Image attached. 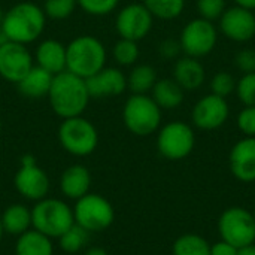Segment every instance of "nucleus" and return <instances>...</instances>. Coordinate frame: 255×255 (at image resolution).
<instances>
[{
	"label": "nucleus",
	"instance_id": "24",
	"mask_svg": "<svg viewBox=\"0 0 255 255\" xmlns=\"http://www.w3.org/2000/svg\"><path fill=\"white\" fill-rule=\"evenodd\" d=\"M15 255H54V248L48 236L33 229L18 236Z\"/></svg>",
	"mask_w": 255,
	"mask_h": 255
},
{
	"label": "nucleus",
	"instance_id": "15",
	"mask_svg": "<svg viewBox=\"0 0 255 255\" xmlns=\"http://www.w3.org/2000/svg\"><path fill=\"white\" fill-rule=\"evenodd\" d=\"M220 30L232 42L245 43L255 37V13L241 6H232L220 16Z\"/></svg>",
	"mask_w": 255,
	"mask_h": 255
},
{
	"label": "nucleus",
	"instance_id": "17",
	"mask_svg": "<svg viewBox=\"0 0 255 255\" xmlns=\"http://www.w3.org/2000/svg\"><path fill=\"white\" fill-rule=\"evenodd\" d=\"M230 170L242 182L255 181V137H244L230 151Z\"/></svg>",
	"mask_w": 255,
	"mask_h": 255
},
{
	"label": "nucleus",
	"instance_id": "22",
	"mask_svg": "<svg viewBox=\"0 0 255 255\" xmlns=\"http://www.w3.org/2000/svg\"><path fill=\"white\" fill-rule=\"evenodd\" d=\"M151 94L154 102L161 108V111L176 109L182 105L185 99V90L173 78L157 79L155 85L151 90Z\"/></svg>",
	"mask_w": 255,
	"mask_h": 255
},
{
	"label": "nucleus",
	"instance_id": "7",
	"mask_svg": "<svg viewBox=\"0 0 255 255\" xmlns=\"http://www.w3.org/2000/svg\"><path fill=\"white\" fill-rule=\"evenodd\" d=\"M75 224L88 233H99L111 227L115 218L112 205L100 194H85L76 200L73 208Z\"/></svg>",
	"mask_w": 255,
	"mask_h": 255
},
{
	"label": "nucleus",
	"instance_id": "26",
	"mask_svg": "<svg viewBox=\"0 0 255 255\" xmlns=\"http://www.w3.org/2000/svg\"><path fill=\"white\" fill-rule=\"evenodd\" d=\"M143 4L154 18L166 21L181 16L185 9V0H143Z\"/></svg>",
	"mask_w": 255,
	"mask_h": 255
},
{
	"label": "nucleus",
	"instance_id": "28",
	"mask_svg": "<svg viewBox=\"0 0 255 255\" xmlns=\"http://www.w3.org/2000/svg\"><path fill=\"white\" fill-rule=\"evenodd\" d=\"M58 239H60V247L63 251H66L69 254H75V253H79L88 244L90 233L85 229H82L81 226L73 224Z\"/></svg>",
	"mask_w": 255,
	"mask_h": 255
},
{
	"label": "nucleus",
	"instance_id": "35",
	"mask_svg": "<svg viewBox=\"0 0 255 255\" xmlns=\"http://www.w3.org/2000/svg\"><path fill=\"white\" fill-rule=\"evenodd\" d=\"M238 127L247 137H255V106H245L239 112Z\"/></svg>",
	"mask_w": 255,
	"mask_h": 255
},
{
	"label": "nucleus",
	"instance_id": "37",
	"mask_svg": "<svg viewBox=\"0 0 255 255\" xmlns=\"http://www.w3.org/2000/svg\"><path fill=\"white\" fill-rule=\"evenodd\" d=\"M182 52L179 39H166L158 45V54L164 58V60H173L178 58L179 54Z\"/></svg>",
	"mask_w": 255,
	"mask_h": 255
},
{
	"label": "nucleus",
	"instance_id": "11",
	"mask_svg": "<svg viewBox=\"0 0 255 255\" xmlns=\"http://www.w3.org/2000/svg\"><path fill=\"white\" fill-rule=\"evenodd\" d=\"M15 188L22 197L34 202L45 199L49 191L48 175L36 164V158L31 154L21 157V166L15 175Z\"/></svg>",
	"mask_w": 255,
	"mask_h": 255
},
{
	"label": "nucleus",
	"instance_id": "6",
	"mask_svg": "<svg viewBox=\"0 0 255 255\" xmlns=\"http://www.w3.org/2000/svg\"><path fill=\"white\" fill-rule=\"evenodd\" d=\"M58 140L69 154L87 157L97 148L99 133L94 124L81 115L63 120L58 127Z\"/></svg>",
	"mask_w": 255,
	"mask_h": 255
},
{
	"label": "nucleus",
	"instance_id": "10",
	"mask_svg": "<svg viewBox=\"0 0 255 255\" xmlns=\"http://www.w3.org/2000/svg\"><path fill=\"white\" fill-rule=\"evenodd\" d=\"M196 145V134L191 126L173 121L163 126L157 136V149L167 160H182L191 154Z\"/></svg>",
	"mask_w": 255,
	"mask_h": 255
},
{
	"label": "nucleus",
	"instance_id": "30",
	"mask_svg": "<svg viewBox=\"0 0 255 255\" xmlns=\"http://www.w3.org/2000/svg\"><path fill=\"white\" fill-rule=\"evenodd\" d=\"M76 6H78L76 0H45L42 9L46 18L66 19L75 12Z\"/></svg>",
	"mask_w": 255,
	"mask_h": 255
},
{
	"label": "nucleus",
	"instance_id": "1",
	"mask_svg": "<svg viewBox=\"0 0 255 255\" xmlns=\"http://www.w3.org/2000/svg\"><path fill=\"white\" fill-rule=\"evenodd\" d=\"M48 99L52 111L63 120L81 117L91 100L85 79L69 70L54 75Z\"/></svg>",
	"mask_w": 255,
	"mask_h": 255
},
{
	"label": "nucleus",
	"instance_id": "14",
	"mask_svg": "<svg viewBox=\"0 0 255 255\" xmlns=\"http://www.w3.org/2000/svg\"><path fill=\"white\" fill-rule=\"evenodd\" d=\"M33 66V57L25 45L7 40L0 46V76L4 81L18 84Z\"/></svg>",
	"mask_w": 255,
	"mask_h": 255
},
{
	"label": "nucleus",
	"instance_id": "9",
	"mask_svg": "<svg viewBox=\"0 0 255 255\" xmlns=\"http://www.w3.org/2000/svg\"><path fill=\"white\" fill-rule=\"evenodd\" d=\"M218 42V30L212 21L205 18H194L185 24L181 31L179 43L187 57L202 58L209 55Z\"/></svg>",
	"mask_w": 255,
	"mask_h": 255
},
{
	"label": "nucleus",
	"instance_id": "4",
	"mask_svg": "<svg viewBox=\"0 0 255 255\" xmlns=\"http://www.w3.org/2000/svg\"><path fill=\"white\" fill-rule=\"evenodd\" d=\"M161 108L148 94L130 96L123 108V121L136 136H149L160 128Z\"/></svg>",
	"mask_w": 255,
	"mask_h": 255
},
{
	"label": "nucleus",
	"instance_id": "18",
	"mask_svg": "<svg viewBox=\"0 0 255 255\" xmlns=\"http://www.w3.org/2000/svg\"><path fill=\"white\" fill-rule=\"evenodd\" d=\"M172 73H173V79L185 91L199 90L205 84V79H206L205 67L199 61V58H193L187 55L176 60Z\"/></svg>",
	"mask_w": 255,
	"mask_h": 255
},
{
	"label": "nucleus",
	"instance_id": "39",
	"mask_svg": "<svg viewBox=\"0 0 255 255\" xmlns=\"http://www.w3.org/2000/svg\"><path fill=\"white\" fill-rule=\"evenodd\" d=\"M236 1V6H241L244 9H248V10H255V0H235Z\"/></svg>",
	"mask_w": 255,
	"mask_h": 255
},
{
	"label": "nucleus",
	"instance_id": "16",
	"mask_svg": "<svg viewBox=\"0 0 255 255\" xmlns=\"http://www.w3.org/2000/svg\"><path fill=\"white\" fill-rule=\"evenodd\" d=\"M85 82L91 99H111L127 90V76L117 67H103Z\"/></svg>",
	"mask_w": 255,
	"mask_h": 255
},
{
	"label": "nucleus",
	"instance_id": "33",
	"mask_svg": "<svg viewBox=\"0 0 255 255\" xmlns=\"http://www.w3.org/2000/svg\"><path fill=\"white\" fill-rule=\"evenodd\" d=\"M236 94L244 106H255V72L242 75L236 82Z\"/></svg>",
	"mask_w": 255,
	"mask_h": 255
},
{
	"label": "nucleus",
	"instance_id": "20",
	"mask_svg": "<svg viewBox=\"0 0 255 255\" xmlns=\"http://www.w3.org/2000/svg\"><path fill=\"white\" fill-rule=\"evenodd\" d=\"M90 187H91V175L88 169L81 164H73L67 167L61 175L60 179L61 193L72 200H78L85 194H88Z\"/></svg>",
	"mask_w": 255,
	"mask_h": 255
},
{
	"label": "nucleus",
	"instance_id": "5",
	"mask_svg": "<svg viewBox=\"0 0 255 255\" xmlns=\"http://www.w3.org/2000/svg\"><path fill=\"white\" fill-rule=\"evenodd\" d=\"M73 224V209L63 200L45 197L31 209V226L49 239L60 238Z\"/></svg>",
	"mask_w": 255,
	"mask_h": 255
},
{
	"label": "nucleus",
	"instance_id": "44",
	"mask_svg": "<svg viewBox=\"0 0 255 255\" xmlns=\"http://www.w3.org/2000/svg\"><path fill=\"white\" fill-rule=\"evenodd\" d=\"M253 215H254V218H255V211H254V214H253Z\"/></svg>",
	"mask_w": 255,
	"mask_h": 255
},
{
	"label": "nucleus",
	"instance_id": "3",
	"mask_svg": "<svg viewBox=\"0 0 255 255\" xmlns=\"http://www.w3.org/2000/svg\"><path fill=\"white\" fill-rule=\"evenodd\" d=\"M66 70L87 79L106 67V48L91 34H81L66 45Z\"/></svg>",
	"mask_w": 255,
	"mask_h": 255
},
{
	"label": "nucleus",
	"instance_id": "34",
	"mask_svg": "<svg viewBox=\"0 0 255 255\" xmlns=\"http://www.w3.org/2000/svg\"><path fill=\"white\" fill-rule=\"evenodd\" d=\"M196 6H197L200 18H205L212 22L215 19H220V16L227 9L226 0H197Z\"/></svg>",
	"mask_w": 255,
	"mask_h": 255
},
{
	"label": "nucleus",
	"instance_id": "32",
	"mask_svg": "<svg viewBox=\"0 0 255 255\" xmlns=\"http://www.w3.org/2000/svg\"><path fill=\"white\" fill-rule=\"evenodd\" d=\"M78 6L88 15L93 16H105L114 12L120 3V0H76Z\"/></svg>",
	"mask_w": 255,
	"mask_h": 255
},
{
	"label": "nucleus",
	"instance_id": "19",
	"mask_svg": "<svg viewBox=\"0 0 255 255\" xmlns=\"http://www.w3.org/2000/svg\"><path fill=\"white\" fill-rule=\"evenodd\" d=\"M66 45L55 39H46L39 43L36 49V66L51 75H58L66 70Z\"/></svg>",
	"mask_w": 255,
	"mask_h": 255
},
{
	"label": "nucleus",
	"instance_id": "25",
	"mask_svg": "<svg viewBox=\"0 0 255 255\" xmlns=\"http://www.w3.org/2000/svg\"><path fill=\"white\" fill-rule=\"evenodd\" d=\"M157 82V72L149 64H137L127 76V88L133 94H148Z\"/></svg>",
	"mask_w": 255,
	"mask_h": 255
},
{
	"label": "nucleus",
	"instance_id": "8",
	"mask_svg": "<svg viewBox=\"0 0 255 255\" xmlns=\"http://www.w3.org/2000/svg\"><path fill=\"white\" fill-rule=\"evenodd\" d=\"M218 232L221 241L233 245L235 248L239 250L248 247L255 242L254 215L239 206L229 208L220 217Z\"/></svg>",
	"mask_w": 255,
	"mask_h": 255
},
{
	"label": "nucleus",
	"instance_id": "31",
	"mask_svg": "<svg viewBox=\"0 0 255 255\" xmlns=\"http://www.w3.org/2000/svg\"><path fill=\"white\" fill-rule=\"evenodd\" d=\"M236 79L229 72H217L211 79V91L215 96H220L223 99H227L236 91Z\"/></svg>",
	"mask_w": 255,
	"mask_h": 255
},
{
	"label": "nucleus",
	"instance_id": "41",
	"mask_svg": "<svg viewBox=\"0 0 255 255\" xmlns=\"http://www.w3.org/2000/svg\"><path fill=\"white\" fill-rule=\"evenodd\" d=\"M84 255H108V253L103 248H96L94 247V248H90Z\"/></svg>",
	"mask_w": 255,
	"mask_h": 255
},
{
	"label": "nucleus",
	"instance_id": "13",
	"mask_svg": "<svg viewBox=\"0 0 255 255\" xmlns=\"http://www.w3.org/2000/svg\"><path fill=\"white\" fill-rule=\"evenodd\" d=\"M230 117L227 99L215 94L202 97L191 111V121L199 130L212 131L223 127Z\"/></svg>",
	"mask_w": 255,
	"mask_h": 255
},
{
	"label": "nucleus",
	"instance_id": "2",
	"mask_svg": "<svg viewBox=\"0 0 255 255\" xmlns=\"http://www.w3.org/2000/svg\"><path fill=\"white\" fill-rule=\"evenodd\" d=\"M46 25L43 9L31 1H21L3 12V33L9 42L28 45L40 37Z\"/></svg>",
	"mask_w": 255,
	"mask_h": 255
},
{
	"label": "nucleus",
	"instance_id": "27",
	"mask_svg": "<svg viewBox=\"0 0 255 255\" xmlns=\"http://www.w3.org/2000/svg\"><path fill=\"white\" fill-rule=\"evenodd\" d=\"M173 255H211V245L197 235H184L176 239Z\"/></svg>",
	"mask_w": 255,
	"mask_h": 255
},
{
	"label": "nucleus",
	"instance_id": "12",
	"mask_svg": "<svg viewBox=\"0 0 255 255\" xmlns=\"http://www.w3.org/2000/svg\"><path fill=\"white\" fill-rule=\"evenodd\" d=\"M154 25V16L143 3H131L124 6L115 19V28L120 37L139 42L145 39Z\"/></svg>",
	"mask_w": 255,
	"mask_h": 255
},
{
	"label": "nucleus",
	"instance_id": "40",
	"mask_svg": "<svg viewBox=\"0 0 255 255\" xmlns=\"http://www.w3.org/2000/svg\"><path fill=\"white\" fill-rule=\"evenodd\" d=\"M238 255H255V244H251V245L244 247V248H239Z\"/></svg>",
	"mask_w": 255,
	"mask_h": 255
},
{
	"label": "nucleus",
	"instance_id": "38",
	"mask_svg": "<svg viewBox=\"0 0 255 255\" xmlns=\"http://www.w3.org/2000/svg\"><path fill=\"white\" fill-rule=\"evenodd\" d=\"M211 255H238V248L221 241L211 247Z\"/></svg>",
	"mask_w": 255,
	"mask_h": 255
},
{
	"label": "nucleus",
	"instance_id": "43",
	"mask_svg": "<svg viewBox=\"0 0 255 255\" xmlns=\"http://www.w3.org/2000/svg\"><path fill=\"white\" fill-rule=\"evenodd\" d=\"M0 131H1V120H0Z\"/></svg>",
	"mask_w": 255,
	"mask_h": 255
},
{
	"label": "nucleus",
	"instance_id": "36",
	"mask_svg": "<svg viewBox=\"0 0 255 255\" xmlns=\"http://www.w3.org/2000/svg\"><path fill=\"white\" fill-rule=\"evenodd\" d=\"M235 64L239 72L245 73H254L255 72V49L245 48L241 49L235 55Z\"/></svg>",
	"mask_w": 255,
	"mask_h": 255
},
{
	"label": "nucleus",
	"instance_id": "42",
	"mask_svg": "<svg viewBox=\"0 0 255 255\" xmlns=\"http://www.w3.org/2000/svg\"><path fill=\"white\" fill-rule=\"evenodd\" d=\"M3 235H4V232H3V226H1V220H0V242L3 239Z\"/></svg>",
	"mask_w": 255,
	"mask_h": 255
},
{
	"label": "nucleus",
	"instance_id": "29",
	"mask_svg": "<svg viewBox=\"0 0 255 255\" xmlns=\"http://www.w3.org/2000/svg\"><path fill=\"white\" fill-rule=\"evenodd\" d=\"M112 55H114V60L120 66H126V67L133 66V64H136V61L139 60V55H140L139 45L134 40L120 37V40L114 45Z\"/></svg>",
	"mask_w": 255,
	"mask_h": 255
},
{
	"label": "nucleus",
	"instance_id": "23",
	"mask_svg": "<svg viewBox=\"0 0 255 255\" xmlns=\"http://www.w3.org/2000/svg\"><path fill=\"white\" fill-rule=\"evenodd\" d=\"M0 220L4 233L12 236H21L31 226V211H28L24 205L15 203L4 209Z\"/></svg>",
	"mask_w": 255,
	"mask_h": 255
},
{
	"label": "nucleus",
	"instance_id": "21",
	"mask_svg": "<svg viewBox=\"0 0 255 255\" xmlns=\"http://www.w3.org/2000/svg\"><path fill=\"white\" fill-rule=\"evenodd\" d=\"M52 78L54 75H51L49 72L43 70L39 66H33L30 72L16 84V87L21 96L27 99H33V100L43 99V97H48Z\"/></svg>",
	"mask_w": 255,
	"mask_h": 255
}]
</instances>
